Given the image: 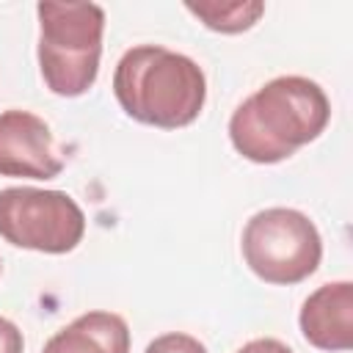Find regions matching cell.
I'll return each mask as SVG.
<instances>
[{"label":"cell","instance_id":"1","mask_svg":"<svg viewBox=\"0 0 353 353\" xmlns=\"http://www.w3.org/2000/svg\"><path fill=\"white\" fill-rule=\"evenodd\" d=\"M331 121V102L320 83L281 74L243 99L229 119V141L251 163L273 165L317 141Z\"/></svg>","mask_w":353,"mask_h":353},{"label":"cell","instance_id":"2","mask_svg":"<svg viewBox=\"0 0 353 353\" xmlns=\"http://www.w3.org/2000/svg\"><path fill=\"white\" fill-rule=\"evenodd\" d=\"M119 108L138 124L179 130L193 124L207 102V77L201 66L168 47H130L113 72Z\"/></svg>","mask_w":353,"mask_h":353},{"label":"cell","instance_id":"3","mask_svg":"<svg viewBox=\"0 0 353 353\" xmlns=\"http://www.w3.org/2000/svg\"><path fill=\"white\" fill-rule=\"evenodd\" d=\"M39 72L58 97H83L99 74L105 11L97 3H39Z\"/></svg>","mask_w":353,"mask_h":353},{"label":"cell","instance_id":"4","mask_svg":"<svg viewBox=\"0 0 353 353\" xmlns=\"http://www.w3.org/2000/svg\"><path fill=\"white\" fill-rule=\"evenodd\" d=\"M248 270L265 284H301L323 259V240L309 215L292 207H268L248 218L240 237Z\"/></svg>","mask_w":353,"mask_h":353},{"label":"cell","instance_id":"5","mask_svg":"<svg viewBox=\"0 0 353 353\" xmlns=\"http://www.w3.org/2000/svg\"><path fill=\"white\" fill-rule=\"evenodd\" d=\"M83 234L85 215L69 193L28 185L0 190V237L14 248L69 254Z\"/></svg>","mask_w":353,"mask_h":353},{"label":"cell","instance_id":"6","mask_svg":"<svg viewBox=\"0 0 353 353\" xmlns=\"http://www.w3.org/2000/svg\"><path fill=\"white\" fill-rule=\"evenodd\" d=\"M61 171L63 157L44 119L17 108L0 113V176L55 179Z\"/></svg>","mask_w":353,"mask_h":353},{"label":"cell","instance_id":"7","mask_svg":"<svg viewBox=\"0 0 353 353\" xmlns=\"http://www.w3.org/2000/svg\"><path fill=\"white\" fill-rule=\"evenodd\" d=\"M298 325L303 339L325 353L353 347V284L328 281L317 287L301 306Z\"/></svg>","mask_w":353,"mask_h":353},{"label":"cell","instance_id":"8","mask_svg":"<svg viewBox=\"0 0 353 353\" xmlns=\"http://www.w3.org/2000/svg\"><path fill=\"white\" fill-rule=\"evenodd\" d=\"M41 353H130V325L116 312H85L55 331Z\"/></svg>","mask_w":353,"mask_h":353},{"label":"cell","instance_id":"9","mask_svg":"<svg viewBox=\"0 0 353 353\" xmlns=\"http://www.w3.org/2000/svg\"><path fill=\"white\" fill-rule=\"evenodd\" d=\"M185 8L201 19L204 28L215 33H243L251 30L265 14V3L259 0H232V3H185Z\"/></svg>","mask_w":353,"mask_h":353},{"label":"cell","instance_id":"10","mask_svg":"<svg viewBox=\"0 0 353 353\" xmlns=\"http://www.w3.org/2000/svg\"><path fill=\"white\" fill-rule=\"evenodd\" d=\"M143 353H207V347L196 336H190V334L168 331V334L152 339Z\"/></svg>","mask_w":353,"mask_h":353},{"label":"cell","instance_id":"11","mask_svg":"<svg viewBox=\"0 0 353 353\" xmlns=\"http://www.w3.org/2000/svg\"><path fill=\"white\" fill-rule=\"evenodd\" d=\"M22 350H25L22 331L17 328V323L0 317V353H22Z\"/></svg>","mask_w":353,"mask_h":353},{"label":"cell","instance_id":"12","mask_svg":"<svg viewBox=\"0 0 353 353\" xmlns=\"http://www.w3.org/2000/svg\"><path fill=\"white\" fill-rule=\"evenodd\" d=\"M237 353H292V347H287L284 342H279L273 336H259V339L245 342Z\"/></svg>","mask_w":353,"mask_h":353},{"label":"cell","instance_id":"13","mask_svg":"<svg viewBox=\"0 0 353 353\" xmlns=\"http://www.w3.org/2000/svg\"><path fill=\"white\" fill-rule=\"evenodd\" d=\"M0 270H3V262H0Z\"/></svg>","mask_w":353,"mask_h":353}]
</instances>
